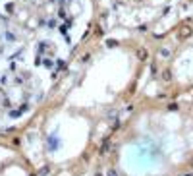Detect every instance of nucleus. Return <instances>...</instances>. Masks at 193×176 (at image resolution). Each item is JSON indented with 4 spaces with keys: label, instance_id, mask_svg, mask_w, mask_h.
<instances>
[{
    "label": "nucleus",
    "instance_id": "nucleus-1",
    "mask_svg": "<svg viewBox=\"0 0 193 176\" xmlns=\"http://www.w3.org/2000/svg\"><path fill=\"white\" fill-rule=\"evenodd\" d=\"M108 176H118V174H116L114 170H110V172H108Z\"/></svg>",
    "mask_w": 193,
    "mask_h": 176
}]
</instances>
